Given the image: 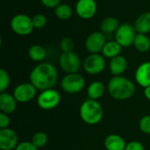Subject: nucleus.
<instances>
[{"label":"nucleus","instance_id":"nucleus-1","mask_svg":"<svg viewBox=\"0 0 150 150\" xmlns=\"http://www.w3.org/2000/svg\"><path fill=\"white\" fill-rule=\"evenodd\" d=\"M29 79L37 90L42 91L54 88L58 80V71L53 64L41 62L33 69Z\"/></svg>","mask_w":150,"mask_h":150},{"label":"nucleus","instance_id":"nucleus-2","mask_svg":"<svg viewBox=\"0 0 150 150\" xmlns=\"http://www.w3.org/2000/svg\"><path fill=\"white\" fill-rule=\"evenodd\" d=\"M110 96L116 100H126L135 93V85L128 78L118 76L110 79L107 85Z\"/></svg>","mask_w":150,"mask_h":150},{"label":"nucleus","instance_id":"nucleus-3","mask_svg":"<svg viewBox=\"0 0 150 150\" xmlns=\"http://www.w3.org/2000/svg\"><path fill=\"white\" fill-rule=\"evenodd\" d=\"M79 113L81 119L84 123L94 126L98 124L102 120L104 110L98 100L88 98L81 105Z\"/></svg>","mask_w":150,"mask_h":150},{"label":"nucleus","instance_id":"nucleus-4","mask_svg":"<svg viewBox=\"0 0 150 150\" xmlns=\"http://www.w3.org/2000/svg\"><path fill=\"white\" fill-rule=\"evenodd\" d=\"M11 29L18 36H27L32 33L34 29L33 19L28 15L18 13L11 19Z\"/></svg>","mask_w":150,"mask_h":150},{"label":"nucleus","instance_id":"nucleus-5","mask_svg":"<svg viewBox=\"0 0 150 150\" xmlns=\"http://www.w3.org/2000/svg\"><path fill=\"white\" fill-rule=\"evenodd\" d=\"M85 86L84 77L79 73L67 74L61 82L62 89L69 94H76L83 90Z\"/></svg>","mask_w":150,"mask_h":150},{"label":"nucleus","instance_id":"nucleus-6","mask_svg":"<svg viewBox=\"0 0 150 150\" xmlns=\"http://www.w3.org/2000/svg\"><path fill=\"white\" fill-rule=\"evenodd\" d=\"M60 68L67 74L77 73L82 66V62L79 55L74 52L62 53L59 56Z\"/></svg>","mask_w":150,"mask_h":150},{"label":"nucleus","instance_id":"nucleus-7","mask_svg":"<svg viewBox=\"0 0 150 150\" xmlns=\"http://www.w3.org/2000/svg\"><path fill=\"white\" fill-rule=\"evenodd\" d=\"M137 32L134 28V25L129 23H123L120 25L118 30L114 34L115 40L122 47H128L134 45V41Z\"/></svg>","mask_w":150,"mask_h":150},{"label":"nucleus","instance_id":"nucleus-8","mask_svg":"<svg viewBox=\"0 0 150 150\" xmlns=\"http://www.w3.org/2000/svg\"><path fill=\"white\" fill-rule=\"evenodd\" d=\"M60 102H61V95L54 88L42 91L37 98V104L39 107L41 108L42 110H47V111L52 110L56 106H58Z\"/></svg>","mask_w":150,"mask_h":150},{"label":"nucleus","instance_id":"nucleus-9","mask_svg":"<svg viewBox=\"0 0 150 150\" xmlns=\"http://www.w3.org/2000/svg\"><path fill=\"white\" fill-rule=\"evenodd\" d=\"M106 66L105 57L100 54H90L83 62V69L89 75H98Z\"/></svg>","mask_w":150,"mask_h":150},{"label":"nucleus","instance_id":"nucleus-10","mask_svg":"<svg viewBox=\"0 0 150 150\" xmlns=\"http://www.w3.org/2000/svg\"><path fill=\"white\" fill-rule=\"evenodd\" d=\"M107 42L106 35L101 31H95L89 34L85 40V48L90 54H99Z\"/></svg>","mask_w":150,"mask_h":150},{"label":"nucleus","instance_id":"nucleus-11","mask_svg":"<svg viewBox=\"0 0 150 150\" xmlns=\"http://www.w3.org/2000/svg\"><path fill=\"white\" fill-rule=\"evenodd\" d=\"M37 94V89L32 83H23L16 86L13 96L17 102L28 103L32 101Z\"/></svg>","mask_w":150,"mask_h":150},{"label":"nucleus","instance_id":"nucleus-12","mask_svg":"<svg viewBox=\"0 0 150 150\" xmlns=\"http://www.w3.org/2000/svg\"><path fill=\"white\" fill-rule=\"evenodd\" d=\"M98 11V4L95 0H78L76 4L77 16L84 20L92 18Z\"/></svg>","mask_w":150,"mask_h":150},{"label":"nucleus","instance_id":"nucleus-13","mask_svg":"<svg viewBox=\"0 0 150 150\" xmlns=\"http://www.w3.org/2000/svg\"><path fill=\"white\" fill-rule=\"evenodd\" d=\"M18 144V137L16 132L9 127L0 130L1 150H13Z\"/></svg>","mask_w":150,"mask_h":150},{"label":"nucleus","instance_id":"nucleus-14","mask_svg":"<svg viewBox=\"0 0 150 150\" xmlns=\"http://www.w3.org/2000/svg\"><path fill=\"white\" fill-rule=\"evenodd\" d=\"M135 80L144 89L150 86V62L140 64L135 71Z\"/></svg>","mask_w":150,"mask_h":150},{"label":"nucleus","instance_id":"nucleus-15","mask_svg":"<svg viewBox=\"0 0 150 150\" xmlns=\"http://www.w3.org/2000/svg\"><path fill=\"white\" fill-rule=\"evenodd\" d=\"M128 66L127 59L123 55H118L112 59H111L109 62V69L111 74L113 76H121L125 73Z\"/></svg>","mask_w":150,"mask_h":150},{"label":"nucleus","instance_id":"nucleus-16","mask_svg":"<svg viewBox=\"0 0 150 150\" xmlns=\"http://www.w3.org/2000/svg\"><path fill=\"white\" fill-rule=\"evenodd\" d=\"M17 107V100L13 95L8 92H2L0 94V110L1 112L11 114Z\"/></svg>","mask_w":150,"mask_h":150},{"label":"nucleus","instance_id":"nucleus-17","mask_svg":"<svg viewBox=\"0 0 150 150\" xmlns=\"http://www.w3.org/2000/svg\"><path fill=\"white\" fill-rule=\"evenodd\" d=\"M127 143L119 134H110L105 139V148L106 150H125Z\"/></svg>","mask_w":150,"mask_h":150},{"label":"nucleus","instance_id":"nucleus-18","mask_svg":"<svg viewBox=\"0 0 150 150\" xmlns=\"http://www.w3.org/2000/svg\"><path fill=\"white\" fill-rule=\"evenodd\" d=\"M134 25L137 33H149L150 32V11H146L139 15Z\"/></svg>","mask_w":150,"mask_h":150},{"label":"nucleus","instance_id":"nucleus-19","mask_svg":"<svg viewBox=\"0 0 150 150\" xmlns=\"http://www.w3.org/2000/svg\"><path fill=\"white\" fill-rule=\"evenodd\" d=\"M122 50V47L114 40H109L105 43V45L103 47L102 54L105 58L112 59L118 55L120 54Z\"/></svg>","mask_w":150,"mask_h":150},{"label":"nucleus","instance_id":"nucleus-20","mask_svg":"<svg viewBox=\"0 0 150 150\" xmlns=\"http://www.w3.org/2000/svg\"><path fill=\"white\" fill-rule=\"evenodd\" d=\"M105 92V86L99 81L92 82L87 88V95L89 98L98 100L104 96Z\"/></svg>","mask_w":150,"mask_h":150},{"label":"nucleus","instance_id":"nucleus-21","mask_svg":"<svg viewBox=\"0 0 150 150\" xmlns=\"http://www.w3.org/2000/svg\"><path fill=\"white\" fill-rule=\"evenodd\" d=\"M119 20L114 17H107L103 19L100 25V30L105 35L115 33L118 28L120 27Z\"/></svg>","mask_w":150,"mask_h":150},{"label":"nucleus","instance_id":"nucleus-22","mask_svg":"<svg viewBox=\"0 0 150 150\" xmlns=\"http://www.w3.org/2000/svg\"><path fill=\"white\" fill-rule=\"evenodd\" d=\"M134 48L140 53H146L150 49V39L147 34L137 33L134 41Z\"/></svg>","mask_w":150,"mask_h":150},{"label":"nucleus","instance_id":"nucleus-23","mask_svg":"<svg viewBox=\"0 0 150 150\" xmlns=\"http://www.w3.org/2000/svg\"><path fill=\"white\" fill-rule=\"evenodd\" d=\"M28 56L33 62H42L47 56V51L42 46L35 44L31 46L28 49Z\"/></svg>","mask_w":150,"mask_h":150},{"label":"nucleus","instance_id":"nucleus-24","mask_svg":"<svg viewBox=\"0 0 150 150\" xmlns=\"http://www.w3.org/2000/svg\"><path fill=\"white\" fill-rule=\"evenodd\" d=\"M54 15L61 20H68L72 17L73 10L68 4H60L54 9Z\"/></svg>","mask_w":150,"mask_h":150},{"label":"nucleus","instance_id":"nucleus-25","mask_svg":"<svg viewBox=\"0 0 150 150\" xmlns=\"http://www.w3.org/2000/svg\"><path fill=\"white\" fill-rule=\"evenodd\" d=\"M47 141H48L47 135L43 132H38L34 134L32 138V142L38 149H40L46 146V144L47 143Z\"/></svg>","mask_w":150,"mask_h":150},{"label":"nucleus","instance_id":"nucleus-26","mask_svg":"<svg viewBox=\"0 0 150 150\" xmlns=\"http://www.w3.org/2000/svg\"><path fill=\"white\" fill-rule=\"evenodd\" d=\"M11 83V78L10 76L8 74V72L4 69H0V92H4L7 88L9 87Z\"/></svg>","mask_w":150,"mask_h":150},{"label":"nucleus","instance_id":"nucleus-27","mask_svg":"<svg viewBox=\"0 0 150 150\" xmlns=\"http://www.w3.org/2000/svg\"><path fill=\"white\" fill-rule=\"evenodd\" d=\"M74 47H75V43H74V40L71 38L65 37V38L61 40V41H60V48H61L62 53L74 51Z\"/></svg>","mask_w":150,"mask_h":150},{"label":"nucleus","instance_id":"nucleus-28","mask_svg":"<svg viewBox=\"0 0 150 150\" xmlns=\"http://www.w3.org/2000/svg\"><path fill=\"white\" fill-rule=\"evenodd\" d=\"M33 24L35 29H42L46 26L47 23V19L46 18L45 15L38 13L35 14L33 18Z\"/></svg>","mask_w":150,"mask_h":150},{"label":"nucleus","instance_id":"nucleus-29","mask_svg":"<svg viewBox=\"0 0 150 150\" xmlns=\"http://www.w3.org/2000/svg\"><path fill=\"white\" fill-rule=\"evenodd\" d=\"M139 127L142 133L150 134V115H146L141 119Z\"/></svg>","mask_w":150,"mask_h":150},{"label":"nucleus","instance_id":"nucleus-30","mask_svg":"<svg viewBox=\"0 0 150 150\" xmlns=\"http://www.w3.org/2000/svg\"><path fill=\"white\" fill-rule=\"evenodd\" d=\"M15 150H38V148L32 142H22L18 144Z\"/></svg>","mask_w":150,"mask_h":150},{"label":"nucleus","instance_id":"nucleus-31","mask_svg":"<svg viewBox=\"0 0 150 150\" xmlns=\"http://www.w3.org/2000/svg\"><path fill=\"white\" fill-rule=\"evenodd\" d=\"M125 150H144V146L140 142L134 141L127 144Z\"/></svg>","mask_w":150,"mask_h":150},{"label":"nucleus","instance_id":"nucleus-32","mask_svg":"<svg viewBox=\"0 0 150 150\" xmlns=\"http://www.w3.org/2000/svg\"><path fill=\"white\" fill-rule=\"evenodd\" d=\"M10 123H11V120H10L8 114L0 112V128L1 129L7 128L9 127Z\"/></svg>","mask_w":150,"mask_h":150},{"label":"nucleus","instance_id":"nucleus-33","mask_svg":"<svg viewBox=\"0 0 150 150\" xmlns=\"http://www.w3.org/2000/svg\"><path fill=\"white\" fill-rule=\"evenodd\" d=\"M40 3L47 8L54 9L61 4V0H40Z\"/></svg>","mask_w":150,"mask_h":150},{"label":"nucleus","instance_id":"nucleus-34","mask_svg":"<svg viewBox=\"0 0 150 150\" xmlns=\"http://www.w3.org/2000/svg\"><path fill=\"white\" fill-rule=\"evenodd\" d=\"M144 96L150 101V86L144 89Z\"/></svg>","mask_w":150,"mask_h":150}]
</instances>
